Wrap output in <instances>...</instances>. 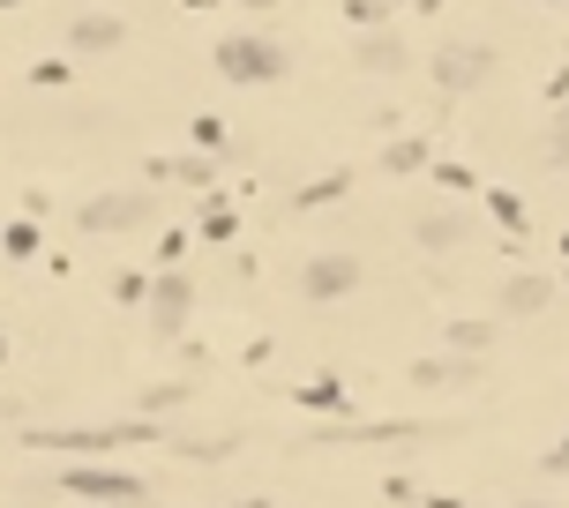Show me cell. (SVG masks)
Returning a JSON list of instances; mask_svg holds the SVG:
<instances>
[{"instance_id": "6da1fadb", "label": "cell", "mask_w": 569, "mask_h": 508, "mask_svg": "<svg viewBox=\"0 0 569 508\" xmlns=\"http://www.w3.org/2000/svg\"><path fill=\"white\" fill-rule=\"evenodd\" d=\"M218 68L240 75V83H270V75H284V53H278V45H262V38H232L226 53H218Z\"/></svg>"}, {"instance_id": "7a4b0ae2", "label": "cell", "mask_w": 569, "mask_h": 508, "mask_svg": "<svg viewBox=\"0 0 569 508\" xmlns=\"http://www.w3.org/2000/svg\"><path fill=\"white\" fill-rule=\"evenodd\" d=\"M352 284H360V262H352V254H322V262L300 270V292H308V299H345Z\"/></svg>"}, {"instance_id": "3957f363", "label": "cell", "mask_w": 569, "mask_h": 508, "mask_svg": "<svg viewBox=\"0 0 569 508\" xmlns=\"http://www.w3.org/2000/svg\"><path fill=\"white\" fill-rule=\"evenodd\" d=\"M142 217H150V195H98L83 210V232H128Z\"/></svg>"}, {"instance_id": "277c9868", "label": "cell", "mask_w": 569, "mask_h": 508, "mask_svg": "<svg viewBox=\"0 0 569 508\" xmlns=\"http://www.w3.org/2000/svg\"><path fill=\"white\" fill-rule=\"evenodd\" d=\"M435 75H442L450 90H465V83H480V75H487V53H442V60H435Z\"/></svg>"}, {"instance_id": "5b68a950", "label": "cell", "mask_w": 569, "mask_h": 508, "mask_svg": "<svg viewBox=\"0 0 569 508\" xmlns=\"http://www.w3.org/2000/svg\"><path fill=\"white\" fill-rule=\"evenodd\" d=\"M76 45H83V53H106V45H120V23L113 16H83V23H76Z\"/></svg>"}, {"instance_id": "8992f818", "label": "cell", "mask_w": 569, "mask_h": 508, "mask_svg": "<svg viewBox=\"0 0 569 508\" xmlns=\"http://www.w3.org/2000/svg\"><path fill=\"white\" fill-rule=\"evenodd\" d=\"M180 322H188V284H158V329H180Z\"/></svg>"}, {"instance_id": "52a82bcc", "label": "cell", "mask_w": 569, "mask_h": 508, "mask_svg": "<svg viewBox=\"0 0 569 508\" xmlns=\"http://www.w3.org/2000/svg\"><path fill=\"white\" fill-rule=\"evenodd\" d=\"M540 299H547V284H532V277H525V284H510V292H502V307H510V314H532V307H540Z\"/></svg>"}, {"instance_id": "ba28073f", "label": "cell", "mask_w": 569, "mask_h": 508, "mask_svg": "<svg viewBox=\"0 0 569 508\" xmlns=\"http://www.w3.org/2000/svg\"><path fill=\"white\" fill-rule=\"evenodd\" d=\"M457 232H465L457 217H427V225H420V240H427V247H457Z\"/></svg>"}, {"instance_id": "9c48e42d", "label": "cell", "mask_w": 569, "mask_h": 508, "mask_svg": "<svg viewBox=\"0 0 569 508\" xmlns=\"http://www.w3.org/2000/svg\"><path fill=\"white\" fill-rule=\"evenodd\" d=\"M360 60H368V68H398V45H390V38H368V53H360Z\"/></svg>"}, {"instance_id": "30bf717a", "label": "cell", "mask_w": 569, "mask_h": 508, "mask_svg": "<svg viewBox=\"0 0 569 508\" xmlns=\"http://www.w3.org/2000/svg\"><path fill=\"white\" fill-rule=\"evenodd\" d=\"M248 508H262V501H248Z\"/></svg>"}]
</instances>
